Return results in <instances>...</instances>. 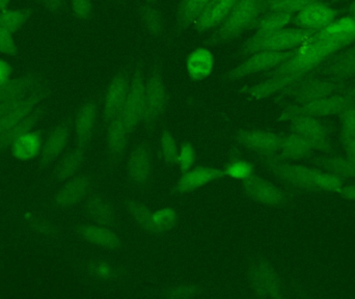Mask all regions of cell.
<instances>
[{"instance_id": "5", "label": "cell", "mask_w": 355, "mask_h": 299, "mask_svg": "<svg viewBox=\"0 0 355 299\" xmlns=\"http://www.w3.org/2000/svg\"><path fill=\"white\" fill-rule=\"evenodd\" d=\"M347 87L346 83H336L322 77L313 76L302 79L291 87L284 89L279 97L293 98V104L304 105L339 93Z\"/></svg>"}, {"instance_id": "9", "label": "cell", "mask_w": 355, "mask_h": 299, "mask_svg": "<svg viewBox=\"0 0 355 299\" xmlns=\"http://www.w3.org/2000/svg\"><path fill=\"white\" fill-rule=\"evenodd\" d=\"M250 283L254 291L260 298H281L283 285L281 277L275 267L266 260H258L250 267Z\"/></svg>"}, {"instance_id": "39", "label": "cell", "mask_w": 355, "mask_h": 299, "mask_svg": "<svg viewBox=\"0 0 355 299\" xmlns=\"http://www.w3.org/2000/svg\"><path fill=\"white\" fill-rule=\"evenodd\" d=\"M313 182L322 192H336L337 194L345 184V179H342V178L331 175V173L319 169V171L313 177Z\"/></svg>"}, {"instance_id": "35", "label": "cell", "mask_w": 355, "mask_h": 299, "mask_svg": "<svg viewBox=\"0 0 355 299\" xmlns=\"http://www.w3.org/2000/svg\"><path fill=\"white\" fill-rule=\"evenodd\" d=\"M127 209H128L129 213H130L133 219L144 230L153 234L162 233L156 225L155 221H154V213L149 210L145 205L135 202V200H128L127 202Z\"/></svg>"}, {"instance_id": "34", "label": "cell", "mask_w": 355, "mask_h": 299, "mask_svg": "<svg viewBox=\"0 0 355 299\" xmlns=\"http://www.w3.org/2000/svg\"><path fill=\"white\" fill-rule=\"evenodd\" d=\"M33 14V12L31 8H17V10L8 8L2 10L0 12V27L15 35L26 24Z\"/></svg>"}, {"instance_id": "13", "label": "cell", "mask_w": 355, "mask_h": 299, "mask_svg": "<svg viewBox=\"0 0 355 299\" xmlns=\"http://www.w3.org/2000/svg\"><path fill=\"white\" fill-rule=\"evenodd\" d=\"M292 131L304 137L310 142L314 150L329 153L333 150V144L324 125L317 118L312 117H297L292 119Z\"/></svg>"}, {"instance_id": "22", "label": "cell", "mask_w": 355, "mask_h": 299, "mask_svg": "<svg viewBox=\"0 0 355 299\" xmlns=\"http://www.w3.org/2000/svg\"><path fill=\"white\" fill-rule=\"evenodd\" d=\"M98 117V106L89 101L79 108L75 119V133L79 147L85 148L91 141Z\"/></svg>"}, {"instance_id": "49", "label": "cell", "mask_w": 355, "mask_h": 299, "mask_svg": "<svg viewBox=\"0 0 355 299\" xmlns=\"http://www.w3.org/2000/svg\"><path fill=\"white\" fill-rule=\"evenodd\" d=\"M93 273L100 279H112L116 277V271L110 265L99 263V264L94 265Z\"/></svg>"}, {"instance_id": "42", "label": "cell", "mask_w": 355, "mask_h": 299, "mask_svg": "<svg viewBox=\"0 0 355 299\" xmlns=\"http://www.w3.org/2000/svg\"><path fill=\"white\" fill-rule=\"evenodd\" d=\"M160 142H162V152L164 160L168 164H177L180 150H178L176 141L173 135L168 131H164Z\"/></svg>"}, {"instance_id": "55", "label": "cell", "mask_w": 355, "mask_h": 299, "mask_svg": "<svg viewBox=\"0 0 355 299\" xmlns=\"http://www.w3.org/2000/svg\"><path fill=\"white\" fill-rule=\"evenodd\" d=\"M348 17H352V18L355 19V0L350 4L349 8L347 10Z\"/></svg>"}, {"instance_id": "30", "label": "cell", "mask_w": 355, "mask_h": 299, "mask_svg": "<svg viewBox=\"0 0 355 299\" xmlns=\"http://www.w3.org/2000/svg\"><path fill=\"white\" fill-rule=\"evenodd\" d=\"M42 147H43V143H42L41 135L35 131H29L12 144V156L18 160H31L41 153Z\"/></svg>"}, {"instance_id": "20", "label": "cell", "mask_w": 355, "mask_h": 299, "mask_svg": "<svg viewBox=\"0 0 355 299\" xmlns=\"http://www.w3.org/2000/svg\"><path fill=\"white\" fill-rule=\"evenodd\" d=\"M46 89L41 85L27 96L25 101L14 112L0 118V135L26 118L45 100Z\"/></svg>"}, {"instance_id": "1", "label": "cell", "mask_w": 355, "mask_h": 299, "mask_svg": "<svg viewBox=\"0 0 355 299\" xmlns=\"http://www.w3.org/2000/svg\"><path fill=\"white\" fill-rule=\"evenodd\" d=\"M355 44V31L348 33L314 37L312 41L300 46L287 62L270 72L265 73V80L241 89L248 100H263L283 92L306 77L331 56Z\"/></svg>"}, {"instance_id": "32", "label": "cell", "mask_w": 355, "mask_h": 299, "mask_svg": "<svg viewBox=\"0 0 355 299\" xmlns=\"http://www.w3.org/2000/svg\"><path fill=\"white\" fill-rule=\"evenodd\" d=\"M210 0H181L177 8L176 22L180 31L194 24Z\"/></svg>"}, {"instance_id": "53", "label": "cell", "mask_w": 355, "mask_h": 299, "mask_svg": "<svg viewBox=\"0 0 355 299\" xmlns=\"http://www.w3.org/2000/svg\"><path fill=\"white\" fill-rule=\"evenodd\" d=\"M337 194L346 200H355V185H344Z\"/></svg>"}, {"instance_id": "10", "label": "cell", "mask_w": 355, "mask_h": 299, "mask_svg": "<svg viewBox=\"0 0 355 299\" xmlns=\"http://www.w3.org/2000/svg\"><path fill=\"white\" fill-rule=\"evenodd\" d=\"M146 81L143 73L139 69L135 70L130 81L128 95L123 106L120 117L126 124L129 133H133L135 127L141 123L144 112V101H145Z\"/></svg>"}, {"instance_id": "33", "label": "cell", "mask_w": 355, "mask_h": 299, "mask_svg": "<svg viewBox=\"0 0 355 299\" xmlns=\"http://www.w3.org/2000/svg\"><path fill=\"white\" fill-rule=\"evenodd\" d=\"M293 14L285 12L269 10L265 12L256 24L257 33H266L281 31L292 21Z\"/></svg>"}, {"instance_id": "31", "label": "cell", "mask_w": 355, "mask_h": 299, "mask_svg": "<svg viewBox=\"0 0 355 299\" xmlns=\"http://www.w3.org/2000/svg\"><path fill=\"white\" fill-rule=\"evenodd\" d=\"M313 162L316 165L317 169H322L342 179L355 178V164L348 158L333 155V156L318 157Z\"/></svg>"}, {"instance_id": "4", "label": "cell", "mask_w": 355, "mask_h": 299, "mask_svg": "<svg viewBox=\"0 0 355 299\" xmlns=\"http://www.w3.org/2000/svg\"><path fill=\"white\" fill-rule=\"evenodd\" d=\"M355 103V85L346 87L339 93L334 94L329 97L304 104L296 105L291 104L282 112L277 121H291L297 117H312V118H322V117L334 116L340 114L342 110Z\"/></svg>"}, {"instance_id": "48", "label": "cell", "mask_w": 355, "mask_h": 299, "mask_svg": "<svg viewBox=\"0 0 355 299\" xmlns=\"http://www.w3.org/2000/svg\"><path fill=\"white\" fill-rule=\"evenodd\" d=\"M200 290L196 287H179L175 288V289L171 290L168 292V298H191L194 296H198Z\"/></svg>"}, {"instance_id": "11", "label": "cell", "mask_w": 355, "mask_h": 299, "mask_svg": "<svg viewBox=\"0 0 355 299\" xmlns=\"http://www.w3.org/2000/svg\"><path fill=\"white\" fill-rule=\"evenodd\" d=\"M242 189L250 200L268 206H282L288 200L284 190L256 175L242 181Z\"/></svg>"}, {"instance_id": "45", "label": "cell", "mask_w": 355, "mask_h": 299, "mask_svg": "<svg viewBox=\"0 0 355 299\" xmlns=\"http://www.w3.org/2000/svg\"><path fill=\"white\" fill-rule=\"evenodd\" d=\"M194 161H196V152H194L193 147L190 143L184 144L179 151L177 162L182 173H185L190 171L193 166Z\"/></svg>"}, {"instance_id": "56", "label": "cell", "mask_w": 355, "mask_h": 299, "mask_svg": "<svg viewBox=\"0 0 355 299\" xmlns=\"http://www.w3.org/2000/svg\"><path fill=\"white\" fill-rule=\"evenodd\" d=\"M340 52H355V44L354 45L350 46V47L346 48V49L342 50Z\"/></svg>"}, {"instance_id": "26", "label": "cell", "mask_w": 355, "mask_h": 299, "mask_svg": "<svg viewBox=\"0 0 355 299\" xmlns=\"http://www.w3.org/2000/svg\"><path fill=\"white\" fill-rule=\"evenodd\" d=\"M45 114V106L43 104L37 106L31 114L23 119L18 124L8 129L6 133L0 135V151L6 149L8 147H12V144L22 137L25 133L33 130V127L39 123V121L43 118Z\"/></svg>"}, {"instance_id": "17", "label": "cell", "mask_w": 355, "mask_h": 299, "mask_svg": "<svg viewBox=\"0 0 355 299\" xmlns=\"http://www.w3.org/2000/svg\"><path fill=\"white\" fill-rule=\"evenodd\" d=\"M238 0H210L194 22L193 27L198 33H202L218 26L227 18Z\"/></svg>"}, {"instance_id": "40", "label": "cell", "mask_w": 355, "mask_h": 299, "mask_svg": "<svg viewBox=\"0 0 355 299\" xmlns=\"http://www.w3.org/2000/svg\"><path fill=\"white\" fill-rule=\"evenodd\" d=\"M318 1L321 0H270L267 3L266 12L277 10V12H285L289 14H297L306 6Z\"/></svg>"}, {"instance_id": "50", "label": "cell", "mask_w": 355, "mask_h": 299, "mask_svg": "<svg viewBox=\"0 0 355 299\" xmlns=\"http://www.w3.org/2000/svg\"><path fill=\"white\" fill-rule=\"evenodd\" d=\"M342 145L345 150L347 158L355 164V137H347V135H340Z\"/></svg>"}, {"instance_id": "58", "label": "cell", "mask_w": 355, "mask_h": 299, "mask_svg": "<svg viewBox=\"0 0 355 299\" xmlns=\"http://www.w3.org/2000/svg\"><path fill=\"white\" fill-rule=\"evenodd\" d=\"M266 1H267V3H268V2L270 1V0H266Z\"/></svg>"}, {"instance_id": "15", "label": "cell", "mask_w": 355, "mask_h": 299, "mask_svg": "<svg viewBox=\"0 0 355 299\" xmlns=\"http://www.w3.org/2000/svg\"><path fill=\"white\" fill-rule=\"evenodd\" d=\"M130 80L125 71H121L110 83L104 101V121L110 125L122 112L123 106L128 95Z\"/></svg>"}, {"instance_id": "21", "label": "cell", "mask_w": 355, "mask_h": 299, "mask_svg": "<svg viewBox=\"0 0 355 299\" xmlns=\"http://www.w3.org/2000/svg\"><path fill=\"white\" fill-rule=\"evenodd\" d=\"M152 173L151 156L147 146L139 144L131 153L128 161L129 178L135 185H144L149 181Z\"/></svg>"}, {"instance_id": "8", "label": "cell", "mask_w": 355, "mask_h": 299, "mask_svg": "<svg viewBox=\"0 0 355 299\" xmlns=\"http://www.w3.org/2000/svg\"><path fill=\"white\" fill-rule=\"evenodd\" d=\"M265 162L271 173L288 185L304 191L316 192V194L322 192L313 182V177L319 171L317 167L312 169L304 165L291 164L287 161L277 160L275 158H266Z\"/></svg>"}, {"instance_id": "3", "label": "cell", "mask_w": 355, "mask_h": 299, "mask_svg": "<svg viewBox=\"0 0 355 299\" xmlns=\"http://www.w3.org/2000/svg\"><path fill=\"white\" fill-rule=\"evenodd\" d=\"M315 33L300 28H283L272 33H256L240 49L241 55H252L260 51H289L314 39Z\"/></svg>"}, {"instance_id": "38", "label": "cell", "mask_w": 355, "mask_h": 299, "mask_svg": "<svg viewBox=\"0 0 355 299\" xmlns=\"http://www.w3.org/2000/svg\"><path fill=\"white\" fill-rule=\"evenodd\" d=\"M83 161V152L81 150H76L74 152L69 153L58 164L56 169V178L58 180H67L72 177L77 169L80 167Z\"/></svg>"}, {"instance_id": "44", "label": "cell", "mask_w": 355, "mask_h": 299, "mask_svg": "<svg viewBox=\"0 0 355 299\" xmlns=\"http://www.w3.org/2000/svg\"><path fill=\"white\" fill-rule=\"evenodd\" d=\"M341 135L355 137V103L340 112Z\"/></svg>"}, {"instance_id": "7", "label": "cell", "mask_w": 355, "mask_h": 299, "mask_svg": "<svg viewBox=\"0 0 355 299\" xmlns=\"http://www.w3.org/2000/svg\"><path fill=\"white\" fill-rule=\"evenodd\" d=\"M296 50L257 52L250 55L245 62L230 71L227 77L231 80H238L257 73L270 72L290 60L295 54Z\"/></svg>"}, {"instance_id": "51", "label": "cell", "mask_w": 355, "mask_h": 299, "mask_svg": "<svg viewBox=\"0 0 355 299\" xmlns=\"http://www.w3.org/2000/svg\"><path fill=\"white\" fill-rule=\"evenodd\" d=\"M41 3L48 12L56 14L64 8L66 0H41Z\"/></svg>"}, {"instance_id": "18", "label": "cell", "mask_w": 355, "mask_h": 299, "mask_svg": "<svg viewBox=\"0 0 355 299\" xmlns=\"http://www.w3.org/2000/svg\"><path fill=\"white\" fill-rule=\"evenodd\" d=\"M225 176V171H221V169L198 166L183 173L173 192L174 194H185V192L198 189L215 180L221 179Z\"/></svg>"}, {"instance_id": "14", "label": "cell", "mask_w": 355, "mask_h": 299, "mask_svg": "<svg viewBox=\"0 0 355 299\" xmlns=\"http://www.w3.org/2000/svg\"><path fill=\"white\" fill-rule=\"evenodd\" d=\"M341 10H335L321 1L314 2L296 15L295 24L300 28L318 33L337 19Z\"/></svg>"}, {"instance_id": "16", "label": "cell", "mask_w": 355, "mask_h": 299, "mask_svg": "<svg viewBox=\"0 0 355 299\" xmlns=\"http://www.w3.org/2000/svg\"><path fill=\"white\" fill-rule=\"evenodd\" d=\"M236 139L246 149L259 153L266 158L273 156L277 153L282 142L279 135L259 129L240 130Z\"/></svg>"}, {"instance_id": "23", "label": "cell", "mask_w": 355, "mask_h": 299, "mask_svg": "<svg viewBox=\"0 0 355 299\" xmlns=\"http://www.w3.org/2000/svg\"><path fill=\"white\" fill-rule=\"evenodd\" d=\"M214 67V55L206 48H198L188 56L186 70L193 80H204L210 76Z\"/></svg>"}, {"instance_id": "57", "label": "cell", "mask_w": 355, "mask_h": 299, "mask_svg": "<svg viewBox=\"0 0 355 299\" xmlns=\"http://www.w3.org/2000/svg\"><path fill=\"white\" fill-rule=\"evenodd\" d=\"M146 1H147L148 3H155L156 0H146Z\"/></svg>"}, {"instance_id": "24", "label": "cell", "mask_w": 355, "mask_h": 299, "mask_svg": "<svg viewBox=\"0 0 355 299\" xmlns=\"http://www.w3.org/2000/svg\"><path fill=\"white\" fill-rule=\"evenodd\" d=\"M40 85V79L35 75L10 79L8 83L0 85V103L24 97L35 91Z\"/></svg>"}, {"instance_id": "6", "label": "cell", "mask_w": 355, "mask_h": 299, "mask_svg": "<svg viewBox=\"0 0 355 299\" xmlns=\"http://www.w3.org/2000/svg\"><path fill=\"white\" fill-rule=\"evenodd\" d=\"M168 94L162 72L154 69L146 83L145 101L141 123L147 128L154 126L168 105Z\"/></svg>"}, {"instance_id": "12", "label": "cell", "mask_w": 355, "mask_h": 299, "mask_svg": "<svg viewBox=\"0 0 355 299\" xmlns=\"http://www.w3.org/2000/svg\"><path fill=\"white\" fill-rule=\"evenodd\" d=\"M313 76L336 83H344L355 77V52H339L315 69Z\"/></svg>"}, {"instance_id": "41", "label": "cell", "mask_w": 355, "mask_h": 299, "mask_svg": "<svg viewBox=\"0 0 355 299\" xmlns=\"http://www.w3.org/2000/svg\"><path fill=\"white\" fill-rule=\"evenodd\" d=\"M225 175L243 181L254 175V165L248 161L240 160L236 157V158L232 159L231 162L225 169Z\"/></svg>"}, {"instance_id": "25", "label": "cell", "mask_w": 355, "mask_h": 299, "mask_svg": "<svg viewBox=\"0 0 355 299\" xmlns=\"http://www.w3.org/2000/svg\"><path fill=\"white\" fill-rule=\"evenodd\" d=\"M69 139L70 127L68 124L58 125L55 127L42 147V162L44 164L53 162L68 145Z\"/></svg>"}, {"instance_id": "29", "label": "cell", "mask_w": 355, "mask_h": 299, "mask_svg": "<svg viewBox=\"0 0 355 299\" xmlns=\"http://www.w3.org/2000/svg\"><path fill=\"white\" fill-rule=\"evenodd\" d=\"M89 186L91 182L87 177H79L72 180L55 196L56 205L66 208L77 204L87 196Z\"/></svg>"}, {"instance_id": "2", "label": "cell", "mask_w": 355, "mask_h": 299, "mask_svg": "<svg viewBox=\"0 0 355 299\" xmlns=\"http://www.w3.org/2000/svg\"><path fill=\"white\" fill-rule=\"evenodd\" d=\"M266 0H238L227 18L209 40V45L216 46L231 42L256 26L259 19L266 12Z\"/></svg>"}, {"instance_id": "19", "label": "cell", "mask_w": 355, "mask_h": 299, "mask_svg": "<svg viewBox=\"0 0 355 299\" xmlns=\"http://www.w3.org/2000/svg\"><path fill=\"white\" fill-rule=\"evenodd\" d=\"M314 151L308 139H304L298 133H293L286 137H282L279 149L273 156L268 158H275L282 161L300 160L306 158Z\"/></svg>"}, {"instance_id": "27", "label": "cell", "mask_w": 355, "mask_h": 299, "mask_svg": "<svg viewBox=\"0 0 355 299\" xmlns=\"http://www.w3.org/2000/svg\"><path fill=\"white\" fill-rule=\"evenodd\" d=\"M81 237L87 241L98 246L106 248H119L121 246V239L112 230L102 225H83L79 229Z\"/></svg>"}, {"instance_id": "52", "label": "cell", "mask_w": 355, "mask_h": 299, "mask_svg": "<svg viewBox=\"0 0 355 299\" xmlns=\"http://www.w3.org/2000/svg\"><path fill=\"white\" fill-rule=\"evenodd\" d=\"M12 67L6 60L0 58V85L8 83L12 76Z\"/></svg>"}, {"instance_id": "36", "label": "cell", "mask_w": 355, "mask_h": 299, "mask_svg": "<svg viewBox=\"0 0 355 299\" xmlns=\"http://www.w3.org/2000/svg\"><path fill=\"white\" fill-rule=\"evenodd\" d=\"M87 211L92 219L102 225H108L114 219L110 205L98 194H92L87 200Z\"/></svg>"}, {"instance_id": "54", "label": "cell", "mask_w": 355, "mask_h": 299, "mask_svg": "<svg viewBox=\"0 0 355 299\" xmlns=\"http://www.w3.org/2000/svg\"><path fill=\"white\" fill-rule=\"evenodd\" d=\"M10 1L12 0H0V12L2 10H8V6H10Z\"/></svg>"}, {"instance_id": "46", "label": "cell", "mask_w": 355, "mask_h": 299, "mask_svg": "<svg viewBox=\"0 0 355 299\" xmlns=\"http://www.w3.org/2000/svg\"><path fill=\"white\" fill-rule=\"evenodd\" d=\"M17 53H18V46L15 41L14 35L0 27V54L15 56Z\"/></svg>"}, {"instance_id": "47", "label": "cell", "mask_w": 355, "mask_h": 299, "mask_svg": "<svg viewBox=\"0 0 355 299\" xmlns=\"http://www.w3.org/2000/svg\"><path fill=\"white\" fill-rule=\"evenodd\" d=\"M71 10L77 19L87 20L93 10L92 0H70Z\"/></svg>"}, {"instance_id": "28", "label": "cell", "mask_w": 355, "mask_h": 299, "mask_svg": "<svg viewBox=\"0 0 355 299\" xmlns=\"http://www.w3.org/2000/svg\"><path fill=\"white\" fill-rule=\"evenodd\" d=\"M107 128L108 152L110 157L116 160L124 153L130 133L120 116L107 125Z\"/></svg>"}, {"instance_id": "43", "label": "cell", "mask_w": 355, "mask_h": 299, "mask_svg": "<svg viewBox=\"0 0 355 299\" xmlns=\"http://www.w3.org/2000/svg\"><path fill=\"white\" fill-rule=\"evenodd\" d=\"M154 221H155L160 231H168L172 229L177 223V214L173 209L164 208L162 210L154 212Z\"/></svg>"}, {"instance_id": "37", "label": "cell", "mask_w": 355, "mask_h": 299, "mask_svg": "<svg viewBox=\"0 0 355 299\" xmlns=\"http://www.w3.org/2000/svg\"><path fill=\"white\" fill-rule=\"evenodd\" d=\"M141 24L152 37H159L164 33V24L162 14L153 6H147L141 12Z\"/></svg>"}]
</instances>
